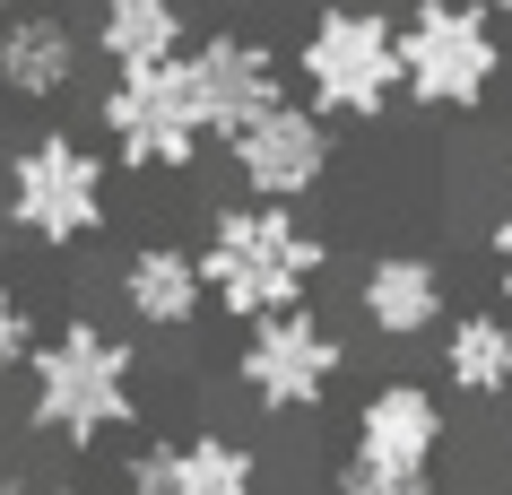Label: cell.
<instances>
[{"label":"cell","instance_id":"obj_1","mask_svg":"<svg viewBox=\"0 0 512 495\" xmlns=\"http://www.w3.org/2000/svg\"><path fill=\"white\" fill-rule=\"evenodd\" d=\"M131 426H139V348L96 313L53 322L27 357V435L53 452H96Z\"/></svg>","mask_w":512,"mask_h":495},{"label":"cell","instance_id":"obj_2","mask_svg":"<svg viewBox=\"0 0 512 495\" xmlns=\"http://www.w3.org/2000/svg\"><path fill=\"white\" fill-rule=\"evenodd\" d=\"M200 287L226 322H270V313H296L313 304V278L330 270V235L304 226L296 209H270V200H217L209 235H200Z\"/></svg>","mask_w":512,"mask_h":495},{"label":"cell","instance_id":"obj_3","mask_svg":"<svg viewBox=\"0 0 512 495\" xmlns=\"http://www.w3.org/2000/svg\"><path fill=\"white\" fill-rule=\"evenodd\" d=\"M296 105L322 122H356L374 131L382 113L400 105V18L374 0H330L313 9L296 35Z\"/></svg>","mask_w":512,"mask_h":495},{"label":"cell","instance_id":"obj_4","mask_svg":"<svg viewBox=\"0 0 512 495\" xmlns=\"http://www.w3.org/2000/svg\"><path fill=\"white\" fill-rule=\"evenodd\" d=\"M0 200H9V235L79 252L113 218V157L87 131H35L0 157Z\"/></svg>","mask_w":512,"mask_h":495},{"label":"cell","instance_id":"obj_5","mask_svg":"<svg viewBox=\"0 0 512 495\" xmlns=\"http://www.w3.org/2000/svg\"><path fill=\"white\" fill-rule=\"evenodd\" d=\"M504 79V27L478 0H408L400 9V105L478 113Z\"/></svg>","mask_w":512,"mask_h":495},{"label":"cell","instance_id":"obj_6","mask_svg":"<svg viewBox=\"0 0 512 495\" xmlns=\"http://www.w3.org/2000/svg\"><path fill=\"white\" fill-rule=\"evenodd\" d=\"M96 148L113 157V174H191L200 165L209 122H200L183 53L157 61V70L105 79V96H96Z\"/></svg>","mask_w":512,"mask_h":495},{"label":"cell","instance_id":"obj_7","mask_svg":"<svg viewBox=\"0 0 512 495\" xmlns=\"http://www.w3.org/2000/svg\"><path fill=\"white\" fill-rule=\"evenodd\" d=\"M339 374H348V339H339L313 304L252 322L243 348H235V391L261 417H313L330 391H339Z\"/></svg>","mask_w":512,"mask_h":495},{"label":"cell","instance_id":"obj_8","mask_svg":"<svg viewBox=\"0 0 512 495\" xmlns=\"http://www.w3.org/2000/svg\"><path fill=\"white\" fill-rule=\"evenodd\" d=\"M452 452V400L417 374H391V383L365 391V409L348 426V461L400 478V487H434V469Z\"/></svg>","mask_w":512,"mask_h":495},{"label":"cell","instance_id":"obj_9","mask_svg":"<svg viewBox=\"0 0 512 495\" xmlns=\"http://www.w3.org/2000/svg\"><path fill=\"white\" fill-rule=\"evenodd\" d=\"M226 165H235L243 200H270V209H304V200L330 183V165H339V139H330L322 113H304L296 96L270 105L261 122H243L226 139Z\"/></svg>","mask_w":512,"mask_h":495},{"label":"cell","instance_id":"obj_10","mask_svg":"<svg viewBox=\"0 0 512 495\" xmlns=\"http://www.w3.org/2000/svg\"><path fill=\"white\" fill-rule=\"evenodd\" d=\"M183 70H191V96H200V122H209V148L261 122L270 105H287V61L261 44V35H191L183 44Z\"/></svg>","mask_w":512,"mask_h":495},{"label":"cell","instance_id":"obj_11","mask_svg":"<svg viewBox=\"0 0 512 495\" xmlns=\"http://www.w3.org/2000/svg\"><path fill=\"white\" fill-rule=\"evenodd\" d=\"M270 469L243 435L200 426V435H157L122 461V495H261Z\"/></svg>","mask_w":512,"mask_h":495},{"label":"cell","instance_id":"obj_12","mask_svg":"<svg viewBox=\"0 0 512 495\" xmlns=\"http://www.w3.org/2000/svg\"><path fill=\"white\" fill-rule=\"evenodd\" d=\"M87 70V35L70 27V9L53 0H18L9 18H0V96L9 105H61Z\"/></svg>","mask_w":512,"mask_h":495},{"label":"cell","instance_id":"obj_13","mask_svg":"<svg viewBox=\"0 0 512 495\" xmlns=\"http://www.w3.org/2000/svg\"><path fill=\"white\" fill-rule=\"evenodd\" d=\"M356 313H365V330L391 339V348L434 339L443 313H452V278H443L434 252H408V244H400V252H374L365 278H356Z\"/></svg>","mask_w":512,"mask_h":495},{"label":"cell","instance_id":"obj_14","mask_svg":"<svg viewBox=\"0 0 512 495\" xmlns=\"http://www.w3.org/2000/svg\"><path fill=\"white\" fill-rule=\"evenodd\" d=\"M113 296H122V313H131L139 330H157V339H174V330H191L200 313H209L200 252L174 244V235H148V244L122 252V270H113Z\"/></svg>","mask_w":512,"mask_h":495},{"label":"cell","instance_id":"obj_15","mask_svg":"<svg viewBox=\"0 0 512 495\" xmlns=\"http://www.w3.org/2000/svg\"><path fill=\"white\" fill-rule=\"evenodd\" d=\"M191 44V18L183 0H96V61H105V79L122 70H157Z\"/></svg>","mask_w":512,"mask_h":495},{"label":"cell","instance_id":"obj_16","mask_svg":"<svg viewBox=\"0 0 512 495\" xmlns=\"http://www.w3.org/2000/svg\"><path fill=\"white\" fill-rule=\"evenodd\" d=\"M443 391L452 400H504L512 391V313H443Z\"/></svg>","mask_w":512,"mask_h":495},{"label":"cell","instance_id":"obj_17","mask_svg":"<svg viewBox=\"0 0 512 495\" xmlns=\"http://www.w3.org/2000/svg\"><path fill=\"white\" fill-rule=\"evenodd\" d=\"M35 339H44V330H35V304L18 296L9 278H0V374H27Z\"/></svg>","mask_w":512,"mask_h":495},{"label":"cell","instance_id":"obj_18","mask_svg":"<svg viewBox=\"0 0 512 495\" xmlns=\"http://www.w3.org/2000/svg\"><path fill=\"white\" fill-rule=\"evenodd\" d=\"M330 495H426V487H400V478H382V469H365V461H339Z\"/></svg>","mask_w":512,"mask_h":495},{"label":"cell","instance_id":"obj_19","mask_svg":"<svg viewBox=\"0 0 512 495\" xmlns=\"http://www.w3.org/2000/svg\"><path fill=\"white\" fill-rule=\"evenodd\" d=\"M486 261H495V287L512 304V209H495V226H486Z\"/></svg>","mask_w":512,"mask_h":495},{"label":"cell","instance_id":"obj_20","mask_svg":"<svg viewBox=\"0 0 512 495\" xmlns=\"http://www.w3.org/2000/svg\"><path fill=\"white\" fill-rule=\"evenodd\" d=\"M0 495H79V487H70V478H27V469H9Z\"/></svg>","mask_w":512,"mask_h":495},{"label":"cell","instance_id":"obj_21","mask_svg":"<svg viewBox=\"0 0 512 495\" xmlns=\"http://www.w3.org/2000/svg\"><path fill=\"white\" fill-rule=\"evenodd\" d=\"M478 9H486V18H495V27H504V18H512V0H478Z\"/></svg>","mask_w":512,"mask_h":495},{"label":"cell","instance_id":"obj_22","mask_svg":"<svg viewBox=\"0 0 512 495\" xmlns=\"http://www.w3.org/2000/svg\"><path fill=\"white\" fill-rule=\"evenodd\" d=\"M9 244H18V235H9V200H0V252H9Z\"/></svg>","mask_w":512,"mask_h":495},{"label":"cell","instance_id":"obj_23","mask_svg":"<svg viewBox=\"0 0 512 495\" xmlns=\"http://www.w3.org/2000/svg\"><path fill=\"white\" fill-rule=\"evenodd\" d=\"M217 9H261V0H217Z\"/></svg>","mask_w":512,"mask_h":495},{"label":"cell","instance_id":"obj_24","mask_svg":"<svg viewBox=\"0 0 512 495\" xmlns=\"http://www.w3.org/2000/svg\"><path fill=\"white\" fill-rule=\"evenodd\" d=\"M9 9H18V0H0V18H9Z\"/></svg>","mask_w":512,"mask_h":495},{"label":"cell","instance_id":"obj_25","mask_svg":"<svg viewBox=\"0 0 512 495\" xmlns=\"http://www.w3.org/2000/svg\"><path fill=\"white\" fill-rule=\"evenodd\" d=\"M504 400H512V391H504Z\"/></svg>","mask_w":512,"mask_h":495},{"label":"cell","instance_id":"obj_26","mask_svg":"<svg viewBox=\"0 0 512 495\" xmlns=\"http://www.w3.org/2000/svg\"><path fill=\"white\" fill-rule=\"evenodd\" d=\"M53 9H61V0H53Z\"/></svg>","mask_w":512,"mask_h":495},{"label":"cell","instance_id":"obj_27","mask_svg":"<svg viewBox=\"0 0 512 495\" xmlns=\"http://www.w3.org/2000/svg\"><path fill=\"white\" fill-rule=\"evenodd\" d=\"M426 495H434V487H426Z\"/></svg>","mask_w":512,"mask_h":495}]
</instances>
